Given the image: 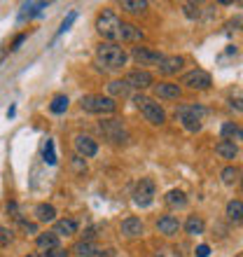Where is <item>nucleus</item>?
<instances>
[{
    "instance_id": "obj_32",
    "label": "nucleus",
    "mask_w": 243,
    "mask_h": 257,
    "mask_svg": "<svg viewBox=\"0 0 243 257\" xmlns=\"http://www.w3.org/2000/svg\"><path fill=\"white\" fill-rule=\"evenodd\" d=\"M182 106H185V110H187L190 115H194L197 120H204L206 115H208V110H206L201 103H182Z\"/></svg>"
},
{
    "instance_id": "obj_49",
    "label": "nucleus",
    "mask_w": 243,
    "mask_h": 257,
    "mask_svg": "<svg viewBox=\"0 0 243 257\" xmlns=\"http://www.w3.org/2000/svg\"><path fill=\"white\" fill-rule=\"evenodd\" d=\"M239 5H243V2H239Z\"/></svg>"
},
{
    "instance_id": "obj_16",
    "label": "nucleus",
    "mask_w": 243,
    "mask_h": 257,
    "mask_svg": "<svg viewBox=\"0 0 243 257\" xmlns=\"http://www.w3.org/2000/svg\"><path fill=\"white\" fill-rule=\"evenodd\" d=\"M180 222H178V218L175 215H161L159 220H157V229H159V234L164 236H175L178 232H180Z\"/></svg>"
},
{
    "instance_id": "obj_15",
    "label": "nucleus",
    "mask_w": 243,
    "mask_h": 257,
    "mask_svg": "<svg viewBox=\"0 0 243 257\" xmlns=\"http://www.w3.org/2000/svg\"><path fill=\"white\" fill-rule=\"evenodd\" d=\"M182 66H185V56H178V54H173V56H164V61H161V66H159V73L164 77L178 75V73L182 70Z\"/></svg>"
},
{
    "instance_id": "obj_23",
    "label": "nucleus",
    "mask_w": 243,
    "mask_h": 257,
    "mask_svg": "<svg viewBox=\"0 0 243 257\" xmlns=\"http://www.w3.org/2000/svg\"><path fill=\"white\" fill-rule=\"evenodd\" d=\"M204 218L201 215H190V218L185 220V234L187 236H199V234H204Z\"/></svg>"
},
{
    "instance_id": "obj_20",
    "label": "nucleus",
    "mask_w": 243,
    "mask_h": 257,
    "mask_svg": "<svg viewBox=\"0 0 243 257\" xmlns=\"http://www.w3.org/2000/svg\"><path fill=\"white\" fill-rule=\"evenodd\" d=\"M225 215H227V220L232 222V225L243 222V201L241 199H232V201L227 204V208H225Z\"/></svg>"
},
{
    "instance_id": "obj_24",
    "label": "nucleus",
    "mask_w": 243,
    "mask_h": 257,
    "mask_svg": "<svg viewBox=\"0 0 243 257\" xmlns=\"http://www.w3.org/2000/svg\"><path fill=\"white\" fill-rule=\"evenodd\" d=\"M49 7V2H23L21 5V14H19V19H33V16H38L42 9Z\"/></svg>"
},
{
    "instance_id": "obj_44",
    "label": "nucleus",
    "mask_w": 243,
    "mask_h": 257,
    "mask_svg": "<svg viewBox=\"0 0 243 257\" xmlns=\"http://www.w3.org/2000/svg\"><path fill=\"white\" fill-rule=\"evenodd\" d=\"M96 257H117V253H115L113 248H108V250H99V253H96Z\"/></svg>"
},
{
    "instance_id": "obj_11",
    "label": "nucleus",
    "mask_w": 243,
    "mask_h": 257,
    "mask_svg": "<svg viewBox=\"0 0 243 257\" xmlns=\"http://www.w3.org/2000/svg\"><path fill=\"white\" fill-rule=\"evenodd\" d=\"M152 91L157 99H166V101H178L182 96V87L175 82H159L152 84Z\"/></svg>"
},
{
    "instance_id": "obj_27",
    "label": "nucleus",
    "mask_w": 243,
    "mask_h": 257,
    "mask_svg": "<svg viewBox=\"0 0 243 257\" xmlns=\"http://www.w3.org/2000/svg\"><path fill=\"white\" fill-rule=\"evenodd\" d=\"M120 9L122 12H129V14H143L147 9V2L145 0H122Z\"/></svg>"
},
{
    "instance_id": "obj_25",
    "label": "nucleus",
    "mask_w": 243,
    "mask_h": 257,
    "mask_svg": "<svg viewBox=\"0 0 243 257\" xmlns=\"http://www.w3.org/2000/svg\"><path fill=\"white\" fill-rule=\"evenodd\" d=\"M99 250L101 248L94 241H77L75 246H73V253H75L77 257H96Z\"/></svg>"
},
{
    "instance_id": "obj_19",
    "label": "nucleus",
    "mask_w": 243,
    "mask_h": 257,
    "mask_svg": "<svg viewBox=\"0 0 243 257\" xmlns=\"http://www.w3.org/2000/svg\"><path fill=\"white\" fill-rule=\"evenodd\" d=\"M108 96H110L113 101H117V99H129V96H131L129 84L124 82V80H113V82H108Z\"/></svg>"
},
{
    "instance_id": "obj_38",
    "label": "nucleus",
    "mask_w": 243,
    "mask_h": 257,
    "mask_svg": "<svg viewBox=\"0 0 243 257\" xmlns=\"http://www.w3.org/2000/svg\"><path fill=\"white\" fill-rule=\"evenodd\" d=\"M75 19H77V12H75V9H73V12H70V14L66 16L63 21H61V28H59V33H66V30H68L70 26H73V21H75Z\"/></svg>"
},
{
    "instance_id": "obj_10",
    "label": "nucleus",
    "mask_w": 243,
    "mask_h": 257,
    "mask_svg": "<svg viewBox=\"0 0 243 257\" xmlns=\"http://www.w3.org/2000/svg\"><path fill=\"white\" fill-rule=\"evenodd\" d=\"M73 147H75L77 157H82V159L96 157V152H99V143L91 136H87V133H77V136L73 138Z\"/></svg>"
},
{
    "instance_id": "obj_18",
    "label": "nucleus",
    "mask_w": 243,
    "mask_h": 257,
    "mask_svg": "<svg viewBox=\"0 0 243 257\" xmlns=\"http://www.w3.org/2000/svg\"><path fill=\"white\" fill-rule=\"evenodd\" d=\"M33 215H35V220L42 222V225H47V222H56V208H54L52 204H47V201H42V204L35 206Z\"/></svg>"
},
{
    "instance_id": "obj_26",
    "label": "nucleus",
    "mask_w": 243,
    "mask_h": 257,
    "mask_svg": "<svg viewBox=\"0 0 243 257\" xmlns=\"http://www.w3.org/2000/svg\"><path fill=\"white\" fill-rule=\"evenodd\" d=\"M215 152H218V157L220 159H236L239 147H236L234 140H220V143L215 145Z\"/></svg>"
},
{
    "instance_id": "obj_48",
    "label": "nucleus",
    "mask_w": 243,
    "mask_h": 257,
    "mask_svg": "<svg viewBox=\"0 0 243 257\" xmlns=\"http://www.w3.org/2000/svg\"><path fill=\"white\" fill-rule=\"evenodd\" d=\"M26 257H42V255H26Z\"/></svg>"
},
{
    "instance_id": "obj_43",
    "label": "nucleus",
    "mask_w": 243,
    "mask_h": 257,
    "mask_svg": "<svg viewBox=\"0 0 243 257\" xmlns=\"http://www.w3.org/2000/svg\"><path fill=\"white\" fill-rule=\"evenodd\" d=\"M194 255H197V257H208V255H211V246H206V243L197 246V250H194Z\"/></svg>"
},
{
    "instance_id": "obj_33",
    "label": "nucleus",
    "mask_w": 243,
    "mask_h": 257,
    "mask_svg": "<svg viewBox=\"0 0 243 257\" xmlns=\"http://www.w3.org/2000/svg\"><path fill=\"white\" fill-rule=\"evenodd\" d=\"M182 9H185V16H187V19H199V16H201V5H199V2H185Z\"/></svg>"
},
{
    "instance_id": "obj_9",
    "label": "nucleus",
    "mask_w": 243,
    "mask_h": 257,
    "mask_svg": "<svg viewBox=\"0 0 243 257\" xmlns=\"http://www.w3.org/2000/svg\"><path fill=\"white\" fill-rule=\"evenodd\" d=\"M124 82L129 84V89L133 91H143V89H150L152 84H154V77H152L150 70H143V68H136V70H129L126 77H124Z\"/></svg>"
},
{
    "instance_id": "obj_1",
    "label": "nucleus",
    "mask_w": 243,
    "mask_h": 257,
    "mask_svg": "<svg viewBox=\"0 0 243 257\" xmlns=\"http://www.w3.org/2000/svg\"><path fill=\"white\" fill-rule=\"evenodd\" d=\"M94 59H96V66H99V68L122 70L126 63H129L131 56H129V52H126L122 45H117V42H101V45L96 47Z\"/></svg>"
},
{
    "instance_id": "obj_12",
    "label": "nucleus",
    "mask_w": 243,
    "mask_h": 257,
    "mask_svg": "<svg viewBox=\"0 0 243 257\" xmlns=\"http://www.w3.org/2000/svg\"><path fill=\"white\" fill-rule=\"evenodd\" d=\"M175 120L180 122V127L187 131V133H197L201 131V120H197L194 115H190L185 110V106H178L175 108Z\"/></svg>"
},
{
    "instance_id": "obj_3",
    "label": "nucleus",
    "mask_w": 243,
    "mask_h": 257,
    "mask_svg": "<svg viewBox=\"0 0 243 257\" xmlns=\"http://www.w3.org/2000/svg\"><path fill=\"white\" fill-rule=\"evenodd\" d=\"M80 108L89 115L106 117V115H113L117 110V101H113L110 96H103V94H87L80 99Z\"/></svg>"
},
{
    "instance_id": "obj_39",
    "label": "nucleus",
    "mask_w": 243,
    "mask_h": 257,
    "mask_svg": "<svg viewBox=\"0 0 243 257\" xmlns=\"http://www.w3.org/2000/svg\"><path fill=\"white\" fill-rule=\"evenodd\" d=\"M42 257H70V253L66 248H54V250H47V253H42Z\"/></svg>"
},
{
    "instance_id": "obj_42",
    "label": "nucleus",
    "mask_w": 243,
    "mask_h": 257,
    "mask_svg": "<svg viewBox=\"0 0 243 257\" xmlns=\"http://www.w3.org/2000/svg\"><path fill=\"white\" fill-rule=\"evenodd\" d=\"M28 38V33H19V35H16L14 40H12V45H9V49H12V52H16V49H19V47L23 45V40Z\"/></svg>"
},
{
    "instance_id": "obj_7",
    "label": "nucleus",
    "mask_w": 243,
    "mask_h": 257,
    "mask_svg": "<svg viewBox=\"0 0 243 257\" xmlns=\"http://www.w3.org/2000/svg\"><path fill=\"white\" fill-rule=\"evenodd\" d=\"M129 56L136 61L138 66H143V70L159 68L161 61H164V54L157 52V49H150V47H133Z\"/></svg>"
},
{
    "instance_id": "obj_28",
    "label": "nucleus",
    "mask_w": 243,
    "mask_h": 257,
    "mask_svg": "<svg viewBox=\"0 0 243 257\" xmlns=\"http://www.w3.org/2000/svg\"><path fill=\"white\" fill-rule=\"evenodd\" d=\"M68 106H70L68 96H66V94H56V96L52 99V103H49V113L52 115H63L66 110H68Z\"/></svg>"
},
{
    "instance_id": "obj_6",
    "label": "nucleus",
    "mask_w": 243,
    "mask_h": 257,
    "mask_svg": "<svg viewBox=\"0 0 243 257\" xmlns=\"http://www.w3.org/2000/svg\"><path fill=\"white\" fill-rule=\"evenodd\" d=\"M154 197H157V185L152 178H140L133 187V204L138 208H147V206L154 204Z\"/></svg>"
},
{
    "instance_id": "obj_2",
    "label": "nucleus",
    "mask_w": 243,
    "mask_h": 257,
    "mask_svg": "<svg viewBox=\"0 0 243 257\" xmlns=\"http://www.w3.org/2000/svg\"><path fill=\"white\" fill-rule=\"evenodd\" d=\"M120 28H122V19L117 16V12L113 9H101L96 16V30L106 42H117L120 45Z\"/></svg>"
},
{
    "instance_id": "obj_14",
    "label": "nucleus",
    "mask_w": 243,
    "mask_h": 257,
    "mask_svg": "<svg viewBox=\"0 0 243 257\" xmlns=\"http://www.w3.org/2000/svg\"><path fill=\"white\" fill-rule=\"evenodd\" d=\"M143 40H145V33L140 30V26H136V23H129V21H122L120 45H122V42H143Z\"/></svg>"
},
{
    "instance_id": "obj_35",
    "label": "nucleus",
    "mask_w": 243,
    "mask_h": 257,
    "mask_svg": "<svg viewBox=\"0 0 243 257\" xmlns=\"http://www.w3.org/2000/svg\"><path fill=\"white\" fill-rule=\"evenodd\" d=\"M5 211H7V218H12L19 225L23 220V215H21V211H19V206H16V201H7V206H5Z\"/></svg>"
},
{
    "instance_id": "obj_37",
    "label": "nucleus",
    "mask_w": 243,
    "mask_h": 257,
    "mask_svg": "<svg viewBox=\"0 0 243 257\" xmlns=\"http://www.w3.org/2000/svg\"><path fill=\"white\" fill-rule=\"evenodd\" d=\"M99 232H103V225H94V227L84 229V234H82V241H94V239L99 236Z\"/></svg>"
},
{
    "instance_id": "obj_36",
    "label": "nucleus",
    "mask_w": 243,
    "mask_h": 257,
    "mask_svg": "<svg viewBox=\"0 0 243 257\" xmlns=\"http://www.w3.org/2000/svg\"><path fill=\"white\" fill-rule=\"evenodd\" d=\"M70 164H73V171H75L77 175H84V173H87V161H84L82 157H77V154H75V157L70 159Z\"/></svg>"
},
{
    "instance_id": "obj_40",
    "label": "nucleus",
    "mask_w": 243,
    "mask_h": 257,
    "mask_svg": "<svg viewBox=\"0 0 243 257\" xmlns=\"http://www.w3.org/2000/svg\"><path fill=\"white\" fill-rule=\"evenodd\" d=\"M154 257H182V255L175 248H159L154 253Z\"/></svg>"
},
{
    "instance_id": "obj_22",
    "label": "nucleus",
    "mask_w": 243,
    "mask_h": 257,
    "mask_svg": "<svg viewBox=\"0 0 243 257\" xmlns=\"http://www.w3.org/2000/svg\"><path fill=\"white\" fill-rule=\"evenodd\" d=\"M164 201H166V206L168 208H173V211L187 206V197H185V192H182V189H171V192H166Z\"/></svg>"
},
{
    "instance_id": "obj_5",
    "label": "nucleus",
    "mask_w": 243,
    "mask_h": 257,
    "mask_svg": "<svg viewBox=\"0 0 243 257\" xmlns=\"http://www.w3.org/2000/svg\"><path fill=\"white\" fill-rule=\"evenodd\" d=\"M133 103H136V108L140 110V115H143L150 124L161 127V124L166 122V113H164V108H161L154 99L145 96V94H136V96H133Z\"/></svg>"
},
{
    "instance_id": "obj_45",
    "label": "nucleus",
    "mask_w": 243,
    "mask_h": 257,
    "mask_svg": "<svg viewBox=\"0 0 243 257\" xmlns=\"http://www.w3.org/2000/svg\"><path fill=\"white\" fill-rule=\"evenodd\" d=\"M232 108H234V110H239V113H243V96H241V99H232Z\"/></svg>"
},
{
    "instance_id": "obj_41",
    "label": "nucleus",
    "mask_w": 243,
    "mask_h": 257,
    "mask_svg": "<svg viewBox=\"0 0 243 257\" xmlns=\"http://www.w3.org/2000/svg\"><path fill=\"white\" fill-rule=\"evenodd\" d=\"M9 241H12V232H9L7 227H2V225H0V246H7Z\"/></svg>"
},
{
    "instance_id": "obj_17",
    "label": "nucleus",
    "mask_w": 243,
    "mask_h": 257,
    "mask_svg": "<svg viewBox=\"0 0 243 257\" xmlns=\"http://www.w3.org/2000/svg\"><path fill=\"white\" fill-rule=\"evenodd\" d=\"M77 220H73V218H61V220H56V222H54V234L59 236H75L77 234Z\"/></svg>"
},
{
    "instance_id": "obj_13",
    "label": "nucleus",
    "mask_w": 243,
    "mask_h": 257,
    "mask_svg": "<svg viewBox=\"0 0 243 257\" xmlns=\"http://www.w3.org/2000/svg\"><path fill=\"white\" fill-rule=\"evenodd\" d=\"M143 220L140 218H126V220H122V225H120V232L124 239H138V236H143Z\"/></svg>"
},
{
    "instance_id": "obj_30",
    "label": "nucleus",
    "mask_w": 243,
    "mask_h": 257,
    "mask_svg": "<svg viewBox=\"0 0 243 257\" xmlns=\"http://www.w3.org/2000/svg\"><path fill=\"white\" fill-rule=\"evenodd\" d=\"M42 157H45V161L49 164V166H54V164H56V150H54V140H52V138H47L45 150H42Z\"/></svg>"
},
{
    "instance_id": "obj_31",
    "label": "nucleus",
    "mask_w": 243,
    "mask_h": 257,
    "mask_svg": "<svg viewBox=\"0 0 243 257\" xmlns=\"http://www.w3.org/2000/svg\"><path fill=\"white\" fill-rule=\"evenodd\" d=\"M220 133H222V140H234L236 133H239V127H236L234 122H225L220 128Z\"/></svg>"
},
{
    "instance_id": "obj_34",
    "label": "nucleus",
    "mask_w": 243,
    "mask_h": 257,
    "mask_svg": "<svg viewBox=\"0 0 243 257\" xmlns=\"http://www.w3.org/2000/svg\"><path fill=\"white\" fill-rule=\"evenodd\" d=\"M19 229H21V234L26 236H38V222H28V220H21L19 222Z\"/></svg>"
},
{
    "instance_id": "obj_4",
    "label": "nucleus",
    "mask_w": 243,
    "mask_h": 257,
    "mask_svg": "<svg viewBox=\"0 0 243 257\" xmlns=\"http://www.w3.org/2000/svg\"><path fill=\"white\" fill-rule=\"evenodd\" d=\"M99 131L103 133V138H106L108 143H113V145H129V140H131L129 128L124 127V122L122 120H115V117L101 120Z\"/></svg>"
},
{
    "instance_id": "obj_8",
    "label": "nucleus",
    "mask_w": 243,
    "mask_h": 257,
    "mask_svg": "<svg viewBox=\"0 0 243 257\" xmlns=\"http://www.w3.org/2000/svg\"><path fill=\"white\" fill-rule=\"evenodd\" d=\"M180 84H185V87L192 91H206V89H211L213 77H211V73H206V70L194 68V70H190V73L182 75Z\"/></svg>"
},
{
    "instance_id": "obj_29",
    "label": "nucleus",
    "mask_w": 243,
    "mask_h": 257,
    "mask_svg": "<svg viewBox=\"0 0 243 257\" xmlns=\"http://www.w3.org/2000/svg\"><path fill=\"white\" fill-rule=\"evenodd\" d=\"M239 175H241V171H239L236 166H225L220 171V178H222L225 185H234V182L239 180Z\"/></svg>"
},
{
    "instance_id": "obj_21",
    "label": "nucleus",
    "mask_w": 243,
    "mask_h": 257,
    "mask_svg": "<svg viewBox=\"0 0 243 257\" xmlns=\"http://www.w3.org/2000/svg\"><path fill=\"white\" fill-rule=\"evenodd\" d=\"M35 243H38V248L40 250H54V248H59L61 243H59V236L54 234V232H40L38 236H35Z\"/></svg>"
},
{
    "instance_id": "obj_47",
    "label": "nucleus",
    "mask_w": 243,
    "mask_h": 257,
    "mask_svg": "<svg viewBox=\"0 0 243 257\" xmlns=\"http://www.w3.org/2000/svg\"><path fill=\"white\" fill-rule=\"evenodd\" d=\"M239 182H241V192H243V173L239 175Z\"/></svg>"
},
{
    "instance_id": "obj_46",
    "label": "nucleus",
    "mask_w": 243,
    "mask_h": 257,
    "mask_svg": "<svg viewBox=\"0 0 243 257\" xmlns=\"http://www.w3.org/2000/svg\"><path fill=\"white\" fill-rule=\"evenodd\" d=\"M236 138H239V140L243 143V128H239V133H236Z\"/></svg>"
}]
</instances>
